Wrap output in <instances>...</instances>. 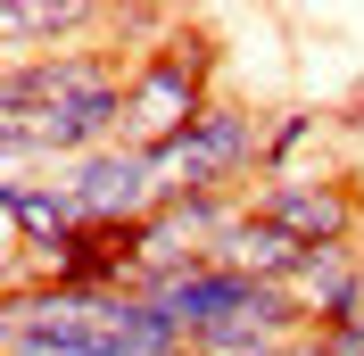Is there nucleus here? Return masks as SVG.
Listing matches in <instances>:
<instances>
[{
  "label": "nucleus",
  "mask_w": 364,
  "mask_h": 356,
  "mask_svg": "<svg viewBox=\"0 0 364 356\" xmlns=\"http://www.w3.org/2000/svg\"><path fill=\"white\" fill-rule=\"evenodd\" d=\"M124 83H133V58H116L108 42L58 50V58H17L0 75V182L124 150L133 141Z\"/></svg>",
  "instance_id": "f257e3e1"
},
{
  "label": "nucleus",
  "mask_w": 364,
  "mask_h": 356,
  "mask_svg": "<svg viewBox=\"0 0 364 356\" xmlns=\"http://www.w3.org/2000/svg\"><path fill=\"white\" fill-rule=\"evenodd\" d=\"M0 356H191V340L141 290H9Z\"/></svg>",
  "instance_id": "f03ea898"
},
{
  "label": "nucleus",
  "mask_w": 364,
  "mask_h": 356,
  "mask_svg": "<svg viewBox=\"0 0 364 356\" xmlns=\"http://www.w3.org/2000/svg\"><path fill=\"white\" fill-rule=\"evenodd\" d=\"M149 182H158V207L249 199L257 182H265V116L240 108V100H215L199 125H182L174 141L149 150Z\"/></svg>",
  "instance_id": "7ed1b4c3"
},
{
  "label": "nucleus",
  "mask_w": 364,
  "mask_h": 356,
  "mask_svg": "<svg viewBox=\"0 0 364 356\" xmlns=\"http://www.w3.org/2000/svg\"><path fill=\"white\" fill-rule=\"evenodd\" d=\"M215 75H224V50H215V33L191 25V17H182L158 50H141V58H133V83H124L133 150H158V141H174L182 125H199V116L224 100Z\"/></svg>",
  "instance_id": "20e7f679"
},
{
  "label": "nucleus",
  "mask_w": 364,
  "mask_h": 356,
  "mask_svg": "<svg viewBox=\"0 0 364 356\" xmlns=\"http://www.w3.org/2000/svg\"><path fill=\"white\" fill-rule=\"evenodd\" d=\"M249 216L273 224L290 248H306V257H323V248H356L364 232V199L348 174H282V182H257L249 191Z\"/></svg>",
  "instance_id": "39448f33"
},
{
  "label": "nucleus",
  "mask_w": 364,
  "mask_h": 356,
  "mask_svg": "<svg viewBox=\"0 0 364 356\" xmlns=\"http://www.w3.org/2000/svg\"><path fill=\"white\" fill-rule=\"evenodd\" d=\"M50 182L67 191V207L83 224H149L158 216V182H149V150H100L75 166H50Z\"/></svg>",
  "instance_id": "423d86ee"
},
{
  "label": "nucleus",
  "mask_w": 364,
  "mask_h": 356,
  "mask_svg": "<svg viewBox=\"0 0 364 356\" xmlns=\"http://www.w3.org/2000/svg\"><path fill=\"white\" fill-rule=\"evenodd\" d=\"M108 17L116 9H100V0H9V17H0L9 67H17V58H58V50L108 42Z\"/></svg>",
  "instance_id": "0eeeda50"
},
{
  "label": "nucleus",
  "mask_w": 364,
  "mask_h": 356,
  "mask_svg": "<svg viewBox=\"0 0 364 356\" xmlns=\"http://www.w3.org/2000/svg\"><path fill=\"white\" fill-rule=\"evenodd\" d=\"M215 266L249 273V282H265V290H290V273L306 266V248H290L273 224L249 216V199H240V216H232V224H224V241H215Z\"/></svg>",
  "instance_id": "6e6552de"
},
{
  "label": "nucleus",
  "mask_w": 364,
  "mask_h": 356,
  "mask_svg": "<svg viewBox=\"0 0 364 356\" xmlns=\"http://www.w3.org/2000/svg\"><path fill=\"white\" fill-rule=\"evenodd\" d=\"M315 141H323V108H273V116H265V182L306 174L298 150H315Z\"/></svg>",
  "instance_id": "1a4fd4ad"
},
{
  "label": "nucleus",
  "mask_w": 364,
  "mask_h": 356,
  "mask_svg": "<svg viewBox=\"0 0 364 356\" xmlns=\"http://www.w3.org/2000/svg\"><path fill=\"white\" fill-rule=\"evenodd\" d=\"M340 332H348V340H364V290H356V307L340 315Z\"/></svg>",
  "instance_id": "9d476101"
}]
</instances>
